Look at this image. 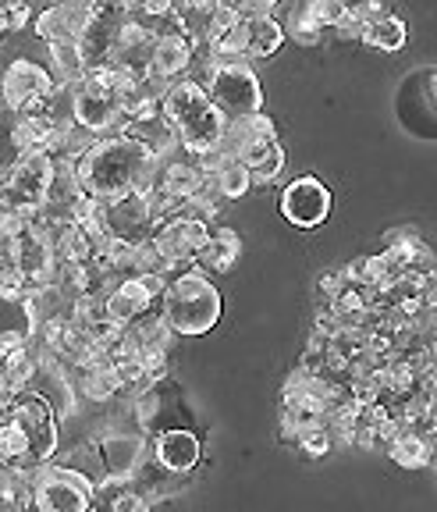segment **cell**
I'll return each mask as SVG.
<instances>
[{
	"label": "cell",
	"mask_w": 437,
	"mask_h": 512,
	"mask_svg": "<svg viewBox=\"0 0 437 512\" xmlns=\"http://www.w3.org/2000/svg\"><path fill=\"white\" fill-rule=\"evenodd\" d=\"M25 345H29V331H4V335H0V360L11 356V352L25 349Z\"/></svg>",
	"instance_id": "cell-29"
},
{
	"label": "cell",
	"mask_w": 437,
	"mask_h": 512,
	"mask_svg": "<svg viewBox=\"0 0 437 512\" xmlns=\"http://www.w3.org/2000/svg\"><path fill=\"white\" fill-rule=\"evenodd\" d=\"M25 296H29V288H25L22 267H18L15 232H0V299L22 303Z\"/></svg>",
	"instance_id": "cell-21"
},
{
	"label": "cell",
	"mask_w": 437,
	"mask_h": 512,
	"mask_svg": "<svg viewBox=\"0 0 437 512\" xmlns=\"http://www.w3.org/2000/svg\"><path fill=\"white\" fill-rule=\"evenodd\" d=\"M146 441L139 434H107L96 441V456L104 466V477H132L143 463Z\"/></svg>",
	"instance_id": "cell-14"
},
{
	"label": "cell",
	"mask_w": 437,
	"mask_h": 512,
	"mask_svg": "<svg viewBox=\"0 0 437 512\" xmlns=\"http://www.w3.org/2000/svg\"><path fill=\"white\" fill-rule=\"evenodd\" d=\"M235 157L246 164L249 178L253 185H267L285 171V150H281L278 136H267V139H249L235 150Z\"/></svg>",
	"instance_id": "cell-15"
},
{
	"label": "cell",
	"mask_w": 437,
	"mask_h": 512,
	"mask_svg": "<svg viewBox=\"0 0 437 512\" xmlns=\"http://www.w3.org/2000/svg\"><path fill=\"white\" fill-rule=\"evenodd\" d=\"M79 388H82V395H86L89 402H111V399H118V395H121V381H118V374H114L107 360L93 363V367H82Z\"/></svg>",
	"instance_id": "cell-25"
},
{
	"label": "cell",
	"mask_w": 437,
	"mask_h": 512,
	"mask_svg": "<svg viewBox=\"0 0 437 512\" xmlns=\"http://www.w3.org/2000/svg\"><path fill=\"white\" fill-rule=\"evenodd\" d=\"M0 8H4V25H8V32L29 25V4H25V0H0Z\"/></svg>",
	"instance_id": "cell-27"
},
{
	"label": "cell",
	"mask_w": 437,
	"mask_h": 512,
	"mask_svg": "<svg viewBox=\"0 0 437 512\" xmlns=\"http://www.w3.org/2000/svg\"><path fill=\"white\" fill-rule=\"evenodd\" d=\"M15 246H18V267H22L25 288L36 292V288L50 285V281H54V267H57L54 246H50L43 235L32 232V228L15 232Z\"/></svg>",
	"instance_id": "cell-11"
},
{
	"label": "cell",
	"mask_w": 437,
	"mask_h": 512,
	"mask_svg": "<svg viewBox=\"0 0 437 512\" xmlns=\"http://www.w3.org/2000/svg\"><path fill=\"white\" fill-rule=\"evenodd\" d=\"M32 505L43 512H86L93 505V477L75 466L43 463L29 473Z\"/></svg>",
	"instance_id": "cell-4"
},
{
	"label": "cell",
	"mask_w": 437,
	"mask_h": 512,
	"mask_svg": "<svg viewBox=\"0 0 437 512\" xmlns=\"http://www.w3.org/2000/svg\"><path fill=\"white\" fill-rule=\"evenodd\" d=\"M285 4V15H274L281 22V29H285V36H292L295 43H302V47H317L320 40H324V25L317 22V18L306 11V4L302 0H281Z\"/></svg>",
	"instance_id": "cell-22"
},
{
	"label": "cell",
	"mask_w": 437,
	"mask_h": 512,
	"mask_svg": "<svg viewBox=\"0 0 437 512\" xmlns=\"http://www.w3.org/2000/svg\"><path fill=\"white\" fill-rule=\"evenodd\" d=\"M359 40H363L366 47L381 50V54H398V50L409 43V25L398 15L381 11V15L370 18V22L363 25V36H359Z\"/></svg>",
	"instance_id": "cell-19"
},
{
	"label": "cell",
	"mask_w": 437,
	"mask_h": 512,
	"mask_svg": "<svg viewBox=\"0 0 437 512\" xmlns=\"http://www.w3.org/2000/svg\"><path fill=\"white\" fill-rule=\"evenodd\" d=\"M160 114L171 125L178 139V150H185L189 157H203L214 146H221L224 136V118L217 111V104L210 100V93L192 79H175L160 96Z\"/></svg>",
	"instance_id": "cell-2"
},
{
	"label": "cell",
	"mask_w": 437,
	"mask_h": 512,
	"mask_svg": "<svg viewBox=\"0 0 437 512\" xmlns=\"http://www.w3.org/2000/svg\"><path fill=\"white\" fill-rule=\"evenodd\" d=\"M50 61H54L57 86H79L86 75V57L79 50V40H54L50 43Z\"/></svg>",
	"instance_id": "cell-23"
},
{
	"label": "cell",
	"mask_w": 437,
	"mask_h": 512,
	"mask_svg": "<svg viewBox=\"0 0 437 512\" xmlns=\"http://www.w3.org/2000/svg\"><path fill=\"white\" fill-rule=\"evenodd\" d=\"M160 317L175 335L199 338L221 320V292L203 271H178L160 292Z\"/></svg>",
	"instance_id": "cell-3"
},
{
	"label": "cell",
	"mask_w": 437,
	"mask_h": 512,
	"mask_svg": "<svg viewBox=\"0 0 437 512\" xmlns=\"http://www.w3.org/2000/svg\"><path fill=\"white\" fill-rule=\"evenodd\" d=\"M388 456L395 459L398 466H406V470H423V466H430V459H434V441H430L427 431L406 427V431L388 445Z\"/></svg>",
	"instance_id": "cell-20"
},
{
	"label": "cell",
	"mask_w": 437,
	"mask_h": 512,
	"mask_svg": "<svg viewBox=\"0 0 437 512\" xmlns=\"http://www.w3.org/2000/svg\"><path fill=\"white\" fill-rule=\"evenodd\" d=\"M167 278L160 274H128V278H118L111 288H104V313L128 328L132 320H139L143 313L153 310V299H160Z\"/></svg>",
	"instance_id": "cell-7"
},
{
	"label": "cell",
	"mask_w": 437,
	"mask_h": 512,
	"mask_svg": "<svg viewBox=\"0 0 437 512\" xmlns=\"http://www.w3.org/2000/svg\"><path fill=\"white\" fill-rule=\"evenodd\" d=\"M93 22V11H89L86 0H57L54 8H47L36 18V36L47 43L54 40H79L82 29Z\"/></svg>",
	"instance_id": "cell-12"
},
{
	"label": "cell",
	"mask_w": 437,
	"mask_h": 512,
	"mask_svg": "<svg viewBox=\"0 0 437 512\" xmlns=\"http://www.w3.org/2000/svg\"><path fill=\"white\" fill-rule=\"evenodd\" d=\"M32 370H36V356H32L29 345L11 352V356H4V360H0V399L22 392L25 384H29Z\"/></svg>",
	"instance_id": "cell-24"
},
{
	"label": "cell",
	"mask_w": 437,
	"mask_h": 512,
	"mask_svg": "<svg viewBox=\"0 0 437 512\" xmlns=\"http://www.w3.org/2000/svg\"><path fill=\"white\" fill-rule=\"evenodd\" d=\"M203 89H207L210 100L217 104V111H221L228 121L249 118V114L263 111L260 79H256L253 68H249L246 61H221Z\"/></svg>",
	"instance_id": "cell-5"
},
{
	"label": "cell",
	"mask_w": 437,
	"mask_h": 512,
	"mask_svg": "<svg viewBox=\"0 0 437 512\" xmlns=\"http://www.w3.org/2000/svg\"><path fill=\"white\" fill-rule=\"evenodd\" d=\"M281 214L299 232H313L331 217V189L317 175H299L281 192Z\"/></svg>",
	"instance_id": "cell-8"
},
{
	"label": "cell",
	"mask_w": 437,
	"mask_h": 512,
	"mask_svg": "<svg viewBox=\"0 0 437 512\" xmlns=\"http://www.w3.org/2000/svg\"><path fill=\"white\" fill-rule=\"evenodd\" d=\"M57 82L47 68H40L36 61H11V68L0 79V93L4 104L15 114H36V111H54L57 100Z\"/></svg>",
	"instance_id": "cell-6"
},
{
	"label": "cell",
	"mask_w": 437,
	"mask_h": 512,
	"mask_svg": "<svg viewBox=\"0 0 437 512\" xmlns=\"http://www.w3.org/2000/svg\"><path fill=\"white\" fill-rule=\"evenodd\" d=\"M72 118L79 121L82 128L96 132V136H107L121 121V100L114 93L89 89L79 82V86H72Z\"/></svg>",
	"instance_id": "cell-9"
},
{
	"label": "cell",
	"mask_w": 437,
	"mask_h": 512,
	"mask_svg": "<svg viewBox=\"0 0 437 512\" xmlns=\"http://www.w3.org/2000/svg\"><path fill=\"white\" fill-rule=\"evenodd\" d=\"M75 175L82 182V192L107 203L132 189H150L157 178V157L128 132H107V136H96V143L82 157H75Z\"/></svg>",
	"instance_id": "cell-1"
},
{
	"label": "cell",
	"mask_w": 437,
	"mask_h": 512,
	"mask_svg": "<svg viewBox=\"0 0 437 512\" xmlns=\"http://www.w3.org/2000/svg\"><path fill=\"white\" fill-rule=\"evenodd\" d=\"M192 40L185 36L182 29H160L157 40L150 47V75L153 79H164V82H175L189 75V64H192Z\"/></svg>",
	"instance_id": "cell-10"
},
{
	"label": "cell",
	"mask_w": 437,
	"mask_h": 512,
	"mask_svg": "<svg viewBox=\"0 0 437 512\" xmlns=\"http://www.w3.org/2000/svg\"><path fill=\"white\" fill-rule=\"evenodd\" d=\"M363 25H366L363 15H356L352 8H345V15L334 22V29H338V36H342V40H359V36H363Z\"/></svg>",
	"instance_id": "cell-28"
},
{
	"label": "cell",
	"mask_w": 437,
	"mask_h": 512,
	"mask_svg": "<svg viewBox=\"0 0 437 512\" xmlns=\"http://www.w3.org/2000/svg\"><path fill=\"white\" fill-rule=\"evenodd\" d=\"M57 132V114L54 111H36V114H18L15 128H11V143L18 153L32 150H50V139Z\"/></svg>",
	"instance_id": "cell-18"
},
{
	"label": "cell",
	"mask_w": 437,
	"mask_h": 512,
	"mask_svg": "<svg viewBox=\"0 0 437 512\" xmlns=\"http://www.w3.org/2000/svg\"><path fill=\"white\" fill-rule=\"evenodd\" d=\"M0 107H4V93H0Z\"/></svg>",
	"instance_id": "cell-31"
},
{
	"label": "cell",
	"mask_w": 437,
	"mask_h": 512,
	"mask_svg": "<svg viewBox=\"0 0 437 512\" xmlns=\"http://www.w3.org/2000/svg\"><path fill=\"white\" fill-rule=\"evenodd\" d=\"M302 4H306V11H310L324 29H334V22H338V18L345 15V8H349L345 0H302Z\"/></svg>",
	"instance_id": "cell-26"
},
{
	"label": "cell",
	"mask_w": 437,
	"mask_h": 512,
	"mask_svg": "<svg viewBox=\"0 0 437 512\" xmlns=\"http://www.w3.org/2000/svg\"><path fill=\"white\" fill-rule=\"evenodd\" d=\"M217 4H221V0H189V8L203 11V15H210V11H214Z\"/></svg>",
	"instance_id": "cell-30"
},
{
	"label": "cell",
	"mask_w": 437,
	"mask_h": 512,
	"mask_svg": "<svg viewBox=\"0 0 437 512\" xmlns=\"http://www.w3.org/2000/svg\"><path fill=\"white\" fill-rule=\"evenodd\" d=\"M242 256V239L235 228H221V224H210L207 239L196 249V267L199 271H214L224 274L235 267V260Z\"/></svg>",
	"instance_id": "cell-16"
},
{
	"label": "cell",
	"mask_w": 437,
	"mask_h": 512,
	"mask_svg": "<svg viewBox=\"0 0 437 512\" xmlns=\"http://www.w3.org/2000/svg\"><path fill=\"white\" fill-rule=\"evenodd\" d=\"M242 32H246V57L263 61L274 57L285 43V29L274 15H242Z\"/></svg>",
	"instance_id": "cell-17"
},
{
	"label": "cell",
	"mask_w": 437,
	"mask_h": 512,
	"mask_svg": "<svg viewBox=\"0 0 437 512\" xmlns=\"http://www.w3.org/2000/svg\"><path fill=\"white\" fill-rule=\"evenodd\" d=\"M153 452H157V463L164 466L167 473H189L192 466L199 463V456H203V445H199V438L189 431V427H167V431L157 434V441H153Z\"/></svg>",
	"instance_id": "cell-13"
}]
</instances>
